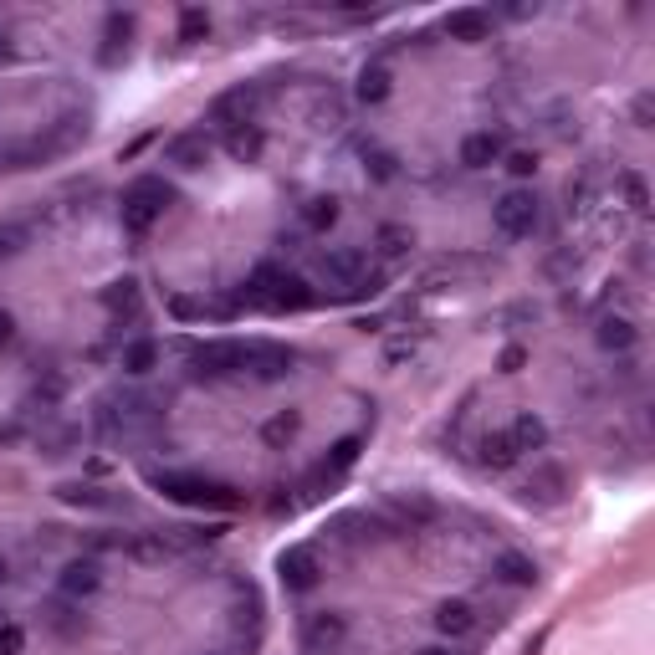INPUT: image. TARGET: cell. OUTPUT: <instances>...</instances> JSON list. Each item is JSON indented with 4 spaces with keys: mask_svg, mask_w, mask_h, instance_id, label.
Here are the masks:
<instances>
[{
    "mask_svg": "<svg viewBox=\"0 0 655 655\" xmlns=\"http://www.w3.org/2000/svg\"><path fill=\"white\" fill-rule=\"evenodd\" d=\"M164 205H169V185H159V180H139L134 190L123 195V231L128 236H149L154 231V221L164 215Z\"/></svg>",
    "mask_w": 655,
    "mask_h": 655,
    "instance_id": "5",
    "label": "cell"
},
{
    "mask_svg": "<svg viewBox=\"0 0 655 655\" xmlns=\"http://www.w3.org/2000/svg\"><path fill=\"white\" fill-rule=\"evenodd\" d=\"M103 308L118 318V313H128V318H139L144 313V297H139V282L134 277H118V282H108L103 287Z\"/></svg>",
    "mask_w": 655,
    "mask_h": 655,
    "instance_id": "23",
    "label": "cell"
},
{
    "mask_svg": "<svg viewBox=\"0 0 655 655\" xmlns=\"http://www.w3.org/2000/svg\"><path fill=\"white\" fill-rule=\"evenodd\" d=\"M159 343L154 338H128L123 348H118V369L128 374V379H144V374H154L159 369Z\"/></svg>",
    "mask_w": 655,
    "mask_h": 655,
    "instance_id": "17",
    "label": "cell"
},
{
    "mask_svg": "<svg viewBox=\"0 0 655 655\" xmlns=\"http://www.w3.org/2000/svg\"><path fill=\"white\" fill-rule=\"evenodd\" d=\"M415 655H456L451 645H425V650H415Z\"/></svg>",
    "mask_w": 655,
    "mask_h": 655,
    "instance_id": "43",
    "label": "cell"
},
{
    "mask_svg": "<svg viewBox=\"0 0 655 655\" xmlns=\"http://www.w3.org/2000/svg\"><path fill=\"white\" fill-rule=\"evenodd\" d=\"M128 31H134V21L113 11V16H108V47H103V62H113L118 47H128Z\"/></svg>",
    "mask_w": 655,
    "mask_h": 655,
    "instance_id": "33",
    "label": "cell"
},
{
    "mask_svg": "<svg viewBox=\"0 0 655 655\" xmlns=\"http://www.w3.org/2000/svg\"><path fill=\"white\" fill-rule=\"evenodd\" d=\"M57 589L67 599H93L103 589V563L98 558H72L67 569H62V579H57Z\"/></svg>",
    "mask_w": 655,
    "mask_h": 655,
    "instance_id": "13",
    "label": "cell"
},
{
    "mask_svg": "<svg viewBox=\"0 0 655 655\" xmlns=\"http://www.w3.org/2000/svg\"><path fill=\"white\" fill-rule=\"evenodd\" d=\"M0 57H6V41H0Z\"/></svg>",
    "mask_w": 655,
    "mask_h": 655,
    "instance_id": "45",
    "label": "cell"
},
{
    "mask_svg": "<svg viewBox=\"0 0 655 655\" xmlns=\"http://www.w3.org/2000/svg\"><path fill=\"white\" fill-rule=\"evenodd\" d=\"M11 343H16V318L0 313V348H11Z\"/></svg>",
    "mask_w": 655,
    "mask_h": 655,
    "instance_id": "41",
    "label": "cell"
},
{
    "mask_svg": "<svg viewBox=\"0 0 655 655\" xmlns=\"http://www.w3.org/2000/svg\"><path fill=\"white\" fill-rule=\"evenodd\" d=\"M318 272L333 292L343 297H374L384 287V272H369V256L359 246H338V251H323L318 256Z\"/></svg>",
    "mask_w": 655,
    "mask_h": 655,
    "instance_id": "3",
    "label": "cell"
},
{
    "mask_svg": "<svg viewBox=\"0 0 655 655\" xmlns=\"http://www.w3.org/2000/svg\"><path fill=\"white\" fill-rule=\"evenodd\" d=\"M154 425H159V400L144 395V389H113V395L98 400V430L113 435V441H134Z\"/></svg>",
    "mask_w": 655,
    "mask_h": 655,
    "instance_id": "1",
    "label": "cell"
},
{
    "mask_svg": "<svg viewBox=\"0 0 655 655\" xmlns=\"http://www.w3.org/2000/svg\"><path fill=\"white\" fill-rule=\"evenodd\" d=\"M492 579L507 589H533L538 584V563L528 553H497L492 558Z\"/></svg>",
    "mask_w": 655,
    "mask_h": 655,
    "instance_id": "18",
    "label": "cell"
},
{
    "mask_svg": "<svg viewBox=\"0 0 655 655\" xmlns=\"http://www.w3.org/2000/svg\"><path fill=\"white\" fill-rule=\"evenodd\" d=\"M507 435H512L517 451H543V446H548V420H543L538 410H522V415L512 420Z\"/></svg>",
    "mask_w": 655,
    "mask_h": 655,
    "instance_id": "24",
    "label": "cell"
},
{
    "mask_svg": "<svg viewBox=\"0 0 655 655\" xmlns=\"http://www.w3.org/2000/svg\"><path fill=\"white\" fill-rule=\"evenodd\" d=\"M389 93H395V72H389V62H364L359 67V82H354V98L359 103H384Z\"/></svg>",
    "mask_w": 655,
    "mask_h": 655,
    "instance_id": "19",
    "label": "cell"
},
{
    "mask_svg": "<svg viewBox=\"0 0 655 655\" xmlns=\"http://www.w3.org/2000/svg\"><path fill=\"white\" fill-rule=\"evenodd\" d=\"M282 267H277V261H261V267H251V277L241 282V292H246V302H261V308H267V302H272V292L282 287Z\"/></svg>",
    "mask_w": 655,
    "mask_h": 655,
    "instance_id": "25",
    "label": "cell"
},
{
    "mask_svg": "<svg viewBox=\"0 0 655 655\" xmlns=\"http://www.w3.org/2000/svg\"><path fill=\"white\" fill-rule=\"evenodd\" d=\"M492 226L507 236V241H522L538 231V195L533 190H507L497 205H492Z\"/></svg>",
    "mask_w": 655,
    "mask_h": 655,
    "instance_id": "6",
    "label": "cell"
},
{
    "mask_svg": "<svg viewBox=\"0 0 655 655\" xmlns=\"http://www.w3.org/2000/svg\"><path fill=\"white\" fill-rule=\"evenodd\" d=\"M635 128H650V93L635 98Z\"/></svg>",
    "mask_w": 655,
    "mask_h": 655,
    "instance_id": "42",
    "label": "cell"
},
{
    "mask_svg": "<svg viewBox=\"0 0 655 655\" xmlns=\"http://www.w3.org/2000/svg\"><path fill=\"white\" fill-rule=\"evenodd\" d=\"M26 241H31V226H21V221L0 226V251H6V256H16V251H21Z\"/></svg>",
    "mask_w": 655,
    "mask_h": 655,
    "instance_id": "38",
    "label": "cell"
},
{
    "mask_svg": "<svg viewBox=\"0 0 655 655\" xmlns=\"http://www.w3.org/2000/svg\"><path fill=\"white\" fill-rule=\"evenodd\" d=\"M277 574H282V584L292 589V594H308V589H318V579H323V569H318V553L313 548H287L282 558H277Z\"/></svg>",
    "mask_w": 655,
    "mask_h": 655,
    "instance_id": "9",
    "label": "cell"
},
{
    "mask_svg": "<svg viewBox=\"0 0 655 655\" xmlns=\"http://www.w3.org/2000/svg\"><path fill=\"white\" fill-rule=\"evenodd\" d=\"M190 369H195V379H236V374H246V343L205 338L190 348Z\"/></svg>",
    "mask_w": 655,
    "mask_h": 655,
    "instance_id": "4",
    "label": "cell"
},
{
    "mask_svg": "<svg viewBox=\"0 0 655 655\" xmlns=\"http://www.w3.org/2000/svg\"><path fill=\"white\" fill-rule=\"evenodd\" d=\"M476 451H482V466H487V471H512V466L522 461V451L512 446L507 430H487L482 441H476Z\"/></svg>",
    "mask_w": 655,
    "mask_h": 655,
    "instance_id": "20",
    "label": "cell"
},
{
    "mask_svg": "<svg viewBox=\"0 0 655 655\" xmlns=\"http://www.w3.org/2000/svg\"><path fill=\"white\" fill-rule=\"evenodd\" d=\"M522 364H528V348H522V343H507L502 354H497V369H502V374H522Z\"/></svg>",
    "mask_w": 655,
    "mask_h": 655,
    "instance_id": "40",
    "label": "cell"
},
{
    "mask_svg": "<svg viewBox=\"0 0 655 655\" xmlns=\"http://www.w3.org/2000/svg\"><path fill=\"white\" fill-rule=\"evenodd\" d=\"M261 435H267L272 446H287L292 435H297V415H277V420H267V430H261Z\"/></svg>",
    "mask_w": 655,
    "mask_h": 655,
    "instance_id": "37",
    "label": "cell"
},
{
    "mask_svg": "<svg viewBox=\"0 0 655 655\" xmlns=\"http://www.w3.org/2000/svg\"><path fill=\"white\" fill-rule=\"evenodd\" d=\"M563 492H569V471L563 466H553V461H538L533 466V476L522 482V502H533V507H558L563 502Z\"/></svg>",
    "mask_w": 655,
    "mask_h": 655,
    "instance_id": "8",
    "label": "cell"
},
{
    "mask_svg": "<svg viewBox=\"0 0 655 655\" xmlns=\"http://www.w3.org/2000/svg\"><path fill=\"white\" fill-rule=\"evenodd\" d=\"M435 630H441L446 640H466V635H476L482 630V620H476V609L466 604V599H446V604H435Z\"/></svg>",
    "mask_w": 655,
    "mask_h": 655,
    "instance_id": "14",
    "label": "cell"
},
{
    "mask_svg": "<svg viewBox=\"0 0 655 655\" xmlns=\"http://www.w3.org/2000/svg\"><path fill=\"white\" fill-rule=\"evenodd\" d=\"M502 164L517 174V180H528V174L538 169V154H528V149H512V154H502Z\"/></svg>",
    "mask_w": 655,
    "mask_h": 655,
    "instance_id": "39",
    "label": "cell"
},
{
    "mask_svg": "<svg viewBox=\"0 0 655 655\" xmlns=\"http://www.w3.org/2000/svg\"><path fill=\"white\" fill-rule=\"evenodd\" d=\"M26 650V630L16 620H0V655H21Z\"/></svg>",
    "mask_w": 655,
    "mask_h": 655,
    "instance_id": "36",
    "label": "cell"
},
{
    "mask_svg": "<svg viewBox=\"0 0 655 655\" xmlns=\"http://www.w3.org/2000/svg\"><path fill=\"white\" fill-rule=\"evenodd\" d=\"M205 36H210V11L185 6L180 11V41H205Z\"/></svg>",
    "mask_w": 655,
    "mask_h": 655,
    "instance_id": "31",
    "label": "cell"
},
{
    "mask_svg": "<svg viewBox=\"0 0 655 655\" xmlns=\"http://www.w3.org/2000/svg\"><path fill=\"white\" fill-rule=\"evenodd\" d=\"M348 635V615H338V609H318V615L302 620V645L308 650H338Z\"/></svg>",
    "mask_w": 655,
    "mask_h": 655,
    "instance_id": "10",
    "label": "cell"
},
{
    "mask_svg": "<svg viewBox=\"0 0 655 655\" xmlns=\"http://www.w3.org/2000/svg\"><path fill=\"white\" fill-rule=\"evenodd\" d=\"M502 154H507V139L497 134V128H476V134L461 139V164L466 169H492V164H502Z\"/></svg>",
    "mask_w": 655,
    "mask_h": 655,
    "instance_id": "12",
    "label": "cell"
},
{
    "mask_svg": "<svg viewBox=\"0 0 655 655\" xmlns=\"http://www.w3.org/2000/svg\"><path fill=\"white\" fill-rule=\"evenodd\" d=\"M169 313H174V318H185V323H195V318H210L215 308H210L205 297H185V292H180V297H169Z\"/></svg>",
    "mask_w": 655,
    "mask_h": 655,
    "instance_id": "32",
    "label": "cell"
},
{
    "mask_svg": "<svg viewBox=\"0 0 655 655\" xmlns=\"http://www.w3.org/2000/svg\"><path fill=\"white\" fill-rule=\"evenodd\" d=\"M6 574H11V569H6V558H0V584H6Z\"/></svg>",
    "mask_w": 655,
    "mask_h": 655,
    "instance_id": "44",
    "label": "cell"
},
{
    "mask_svg": "<svg viewBox=\"0 0 655 655\" xmlns=\"http://www.w3.org/2000/svg\"><path fill=\"white\" fill-rule=\"evenodd\" d=\"M374 251H379L384 261H405V256L415 251V231L389 221V226H379V231H374Z\"/></svg>",
    "mask_w": 655,
    "mask_h": 655,
    "instance_id": "28",
    "label": "cell"
},
{
    "mask_svg": "<svg viewBox=\"0 0 655 655\" xmlns=\"http://www.w3.org/2000/svg\"><path fill=\"white\" fill-rule=\"evenodd\" d=\"M441 31H446L451 41H466V47H476V41H492V11L461 6V11H451V16L441 21Z\"/></svg>",
    "mask_w": 655,
    "mask_h": 655,
    "instance_id": "11",
    "label": "cell"
},
{
    "mask_svg": "<svg viewBox=\"0 0 655 655\" xmlns=\"http://www.w3.org/2000/svg\"><path fill=\"white\" fill-rule=\"evenodd\" d=\"M594 338H599V348H604V354H630L640 333H635V323H630V318H599Z\"/></svg>",
    "mask_w": 655,
    "mask_h": 655,
    "instance_id": "26",
    "label": "cell"
},
{
    "mask_svg": "<svg viewBox=\"0 0 655 655\" xmlns=\"http://www.w3.org/2000/svg\"><path fill=\"white\" fill-rule=\"evenodd\" d=\"M620 190H625V205H630L635 215H645V210H650V190H645L640 174H620Z\"/></svg>",
    "mask_w": 655,
    "mask_h": 655,
    "instance_id": "35",
    "label": "cell"
},
{
    "mask_svg": "<svg viewBox=\"0 0 655 655\" xmlns=\"http://www.w3.org/2000/svg\"><path fill=\"white\" fill-rule=\"evenodd\" d=\"M364 169L374 174V180H395V174H400V159L389 154V149H369V154H364Z\"/></svg>",
    "mask_w": 655,
    "mask_h": 655,
    "instance_id": "34",
    "label": "cell"
},
{
    "mask_svg": "<svg viewBox=\"0 0 655 655\" xmlns=\"http://www.w3.org/2000/svg\"><path fill=\"white\" fill-rule=\"evenodd\" d=\"M261 149H267V134H261L256 123L231 128V134H226V154H231L236 164H256V159H261Z\"/></svg>",
    "mask_w": 655,
    "mask_h": 655,
    "instance_id": "27",
    "label": "cell"
},
{
    "mask_svg": "<svg viewBox=\"0 0 655 655\" xmlns=\"http://www.w3.org/2000/svg\"><path fill=\"white\" fill-rule=\"evenodd\" d=\"M0 620H6V609H0Z\"/></svg>",
    "mask_w": 655,
    "mask_h": 655,
    "instance_id": "46",
    "label": "cell"
},
{
    "mask_svg": "<svg viewBox=\"0 0 655 655\" xmlns=\"http://www.w3.org/2000/svg\"><path fill=\"white\" fill-rule=\"evenodd\" d=\"M149 482L169 497V502H180V507H200V512H236L246 497L241 487L231 482H210V476H185V471H154Z\"/></svg>",
    "mask_w": 655,
    "mask_h": 655,
    "instance_id": "2",
    "label": "cell"
},
{
    "mask_svg": "<svg viewBox=\"0 0 655 655\" xmlns=\"http://www.w3.org/2000/svg\"><path fill=\"white\" fill-rule=\"evenodd\" d=\"M164 159H169L174 169L195 174V169L210 164V139H205V134H174V139L164 144Z\"/></svg>",
    "mask_w": 655,
    "mask_h": 655,
    "instance_id": "16",
    "label": "cell"
},
{
    "mask_svg": "<svg viewBox=\"0 0 655 655\" xmlns=\"http://www.w3.org/2000/svg\"><path fill=\"white\" fill-rule=\"evenodd\" d=\"M313 302H318V292H313L308 282H302V277H292V272H287V277H282V287L272 292L267 308H272V313H308Z\"/></svg>",
    "mask_w": 655,
    "mask_h": 655,
    "instance_id": "21",
    "label": "cell"
},
{
    "mask_svg": "<svg viewBox=\"0 0 655 655\" xmlns=\"http://www.w3.org/2000/svg\"><path fill=\"white\" fill-rule=\"evenodd\" d=\"M246 369L256 379H287L292 374V354L282 343H246Z\"/></svg>",
    "mask_w": 655,
    "mask_h": 655,
    "instance_id": "15",
    "label": "cell"
},
{
    "mask_svg": "<svg viewBox=\"0 0 655 655\" xmlns=\"http://www.w3.org/2000/svg\"><path fill=\"white\" fill-rule=\"evenodd\" d=\"M302 226H308V231H333L338 226V195L302 200Z\"/></svg>",
    "mask_w": 655,
    "mask_h": 655,
    "instance_id": "29",
    "label": "cell"
},
{
    "mask_svg": "<svg viewBox=\"0 0 655 655\" xmlns=\"http://www.w3.org/2000/svg\"><path fill=\"white\" fill-rule=\"evenodd\" d=\"M256 113H261V87L256 82H236V87H226L221 98L210 103V123L215 128H246V123H256Z\"/></svg>",
    "mask_w": 655,
    "mask_h": 655,
    "instance_id": "7",
    "label": "cell"
},
{
    "mask_svg": "<svg viewBox=\"0 0 655 655\" xmlns=\"http://www.w3.org/2000/svg\"><path fill=\"white\" fill-rule=\"evenodd\" d=\"M57 497H62L67 507H93V512H118V507H123V497H113V492H103V487H87V482H62Z\"/></svg>",
    "mask_w": 655,
    "mask_h": 655,
    "instance_id": "22",
    "label": "cell"
},
{
    "mask_svg": "<svg viewBox=\"0 0 655 655\" xmlns=\"http://www.w3.org/2000/svg\"><path fill=\"white\" fill-rule=\"evenodd\" d=\"M359 461V435H343V441L333 446V456L323 461V482H333V476H343L348 466Z\"/></svg>",
    "mask_w": 655,
    "mask_h": 655,
    "instance_id": "30",
    "label": "cell"
}]
</instances>
